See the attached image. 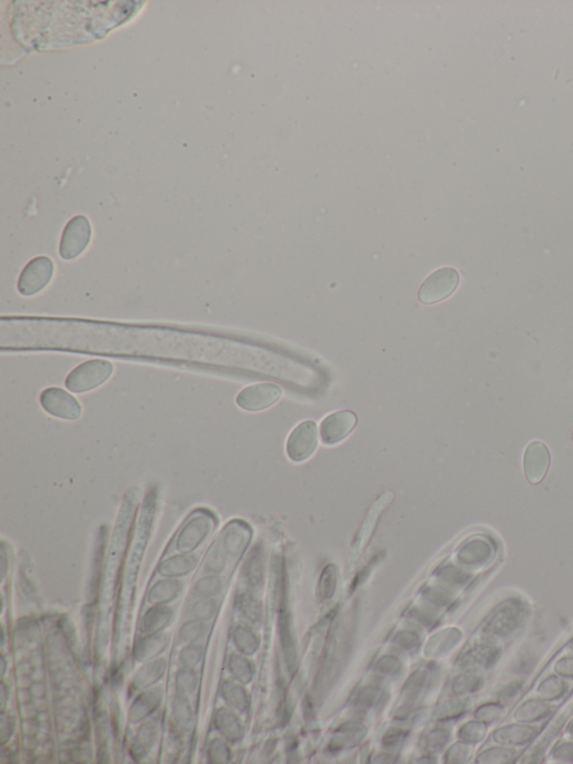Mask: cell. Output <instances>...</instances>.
<instances>
[{
  "label": "cell",
  "mask_w": 573,
  "mask_h": 764,
  "mask_svg": "<svg viewBox=\"0 0 573 764\" xmlns=\"http://www.w3.org/2000/svg\"><path fill=\"white\" fill-rule=\"evenodd\" d=\"M459 283V273L455 268L443 267L434 272L422 283L417 296L422 304L441 303L454 294Z\"/></svg>",
  "instance_id": "1"
},
{
  "label": "cell",
  "mask_w": 573,
  "mask_h": 764,
  "mask_svg": "<svg viewBox=\"0 0 573 764\" xmlns=\"http://www.w3.org/2000/svg\"><path fill=\"white\" fill-rule=\"evenodd\" d=\"M114 367L105 360H91L75 368L66 379V388L73 393H86L104 384L113 375Z\"/></svg>",
  "instance_id": "2"
},
{
  "label": "cell",
  "mask_w": 573,
  "mask_h": 764,
  "mask_svg": "<svg viewBox=\"0 0 573 764\" xmlns=\"http://www.w3.org/2000/svg\"><path fill=\"white\" fill-rule=\"evenodd\" d=\"M92 228L84 216L72 217L66 225L60 243V256L64 260H73L81 256L90 244Z\"/></svg>",
  "instance_id": "3"
},
{
  "label": "cell",
  "mask_w": 573,
  "mask_h": 764,
  "mask_svg": "<svg viewBox=\"0 0 573 764\" xmlns=\"http://www.w3.org/2000/svg\"><path fill=\"white\" fill-rule=\"evenodd\" d=\"M55 275V264L48 257L30 260L19 279V292L24 296H33L46 288Z\"/></svg>",
  "instance_id": "4"
},
{
  "label": "cell",
  "mask_w": 573,
  "mask_h": 764,
  "mask_svg": "<svg viewBox=\"0 0 573 764\" xmlns=\"http://www.w3.org/2000/svg\"><path fill=\"white\" fill-rule=\"evenodd\" d=\"M318 429L313 420H306L292 430L286 444L288 457L296 463L308 461L316 451Z\"/></svg>",
  "instance_id": "5"
},
{
  "label": "cell",
  "mask_w": 573,
  "mask_h": 764,
  "mask_svg": "<svg viewBox=\"0 0 573 764\" xmlns=\"http://www.w3.org/2000/svg\"><path fill=\"white\" fill-rule=\"evenodd\" d=\"M282 388L270 382L253 385L238 395L237 403L244 411L260 412L274 405L282 397Z\"/></svg>",
  "instance_id": "6"
},
{
  "label": "cell",
  "mask_w": 573,
  "mask_h": 764,
  "mask_svg": "<svg viewBox=\"0 0 573 764\" xmlns=\"http://www.w3.org/2000/svg\"><path fill=\"white\" fill-rule=\"evenodd\" d=\"M358 424V416L350 411L333 412L321 424V437L325 446H336L343 442L353 432Z\"/></svg>",
  "instance_id": "7"
},
{
  "label": "cell",
  "mask_w": 573,
  "mask_h": 764,
  "mask_svg": "<svg viewBox=\"0 0 573 764\" xmlns=\"http://www.w3.org/2000/svg\"><path fill=\"white\" fill-rule=\"evenodd\" d=\"M41 403L44 410L60 419L77 420L81 415V406L77 399L61 388L44 390Z\"/></svg>",
  "instance_id": "8"
},
{
  "label": "cell",
  "mask_w": 573,
  "mask_h": 764,
  "mask_svg": "<svg viewBox=\"0 0 573 764\" xmlns=\"http://www.w3.org/2000/svg\"><path fill=\"white\" fill-rule=\"evenodd\" d=\"M551 456L549 448L542 442L528 444L524 452V474L528 482L537 484L545 478L550 468Z\"/></svg>",
  "instance_id": "9"
},
{
  "label": "cell",
  "mask_w": 573,
  "mask_h": 764,
  "mask_svg": "<svg viewBox=\"0 0 573 764\" xmlns=\"http://www.w3.org/2000/svg\"></svg>",
  "instance_id": "10"
}]
</instances>
